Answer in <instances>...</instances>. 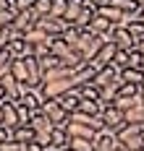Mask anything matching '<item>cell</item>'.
Listing matches in <instances>:
<instances>
[{"label":"cell","mask_w":144,"mask_h":151,"mask_svg":"<svg viewBox=\"0 0 144 151\" xmlns=\"http://www.w3.org/2000/svg\"><path fill=\"white\" fill-rule=\"evenodd\" d=\"M42 115H45L55 128H65V122L71 120V115L60 107L58 99H45V104H42Z\"/></svg>","instance_id":"1"},{"label":"cell","mask_w":144,"mask_h":151,"mask_svg":"<svg viewBox=\"0 0 144 151\" xmlns=\"http://www.w3.org/2000/svg\"><path fill=\"white\" fill-rule=\"evenodd\" d=\"M108 42H113V45L118 47V50H123V52H131V50H136V39L128 34V29L121 24V26H113L110 37H108Z\"/></svg>","instance_id":"2"},{"label":"cell","mask_w":144,"mask_h":151,"mask_svg":"<svg viewBox=\"0 0 144 151\" xmlns=\"http://www.w3.org/2000/svg\"><path fill=\"white\" fill-rule=\"evenodd\" d=\"M39 18L42 16L37 13V11H21V13H16V21H13V29L18 31V34H29L32 29H37V24H39Z\"/></svg>","instance_id":"3"},{"label":"cell","mask_w":144,"mask_h":151,"mask_svg":"<svg viewBox=\"0 0 144 151\" xmlns=\"http://www.w3.org/2000/svg\"><path fill=\"white\" fill-rule=\"evenodd\" d=\"M115 52H118V47L113 45V42H105V45L100 47V52H97V55L87 63V65H89V68H95V70H102L105 65H110V63H113Z\"/></svg>","instance_id":"4"},{"label":"cell","mask_w":144,"mask_h":151,"mask_svg":"<svg viewBox=\"0 0 144 151\" xmlns=\"http://www.w3.org/2000/svg\"><path fill=\"white\" fill-rule=\"evenodd\" d=\"M102 122H105V130H108V133H118V130L126 125V115L110 104L105 112H102Z\"/></svg>","instance_id":"5"},{"label":"cell","mask_w":144,"mask_h":151,"mask_svg":"<svg viewBox=\"0 0 144 151\" xmlns=\"http://www.w3.org/2000/svg\"><path fill=\"white\" fill-rule=\"evenodd\" d=\"M37 29H42L45 34H50V37H60V34L68 29V24H65L63 18H55V16H42L39 24H37Z\"/></svg>","instance_id":"6"},{"label":"cell","mask_w":144,"mask_h":151,"mask_svg":"<svg viewBox=\"0 0 144 151\" xmlns=\"http://www.w3.org/2000/svg\"><path fill=\"white\" fill-rule=\"evenodd\" d=\"M118 73H121V70H118L115 65H105L102 70H97V73H95V78H92V83H95L97 89L102 91L105 86H110V83H115V81H118Z\"/></svg>","instance_id":"7"},{"label":"cell","mask_w":144,"mask_h":151,"mask_svg":"<svg viewBox=\"0 0 144 151\" xmlns=\"http://www.w3.org/2000/svg\"><path fill=\"white\" fill-rule=\"evenodd\" d=\"M0 83L5 86V96H8L11 102H18V99H21V94H24V89H26V86H24V83H18L11 73H3V76H0Z\"/></svg>","instance_id":"8"},{"label":"cell","mask_w":144,"mask_h":151,"mask_svg":"<svg viewBox=\"0 0 144 151\" xmlns=\"http://www.w3.org/2000/svg\"><path fill=\"white\" fill-rule=\"evenodd\" d=\"M65 133L71 138H87V141H95L97 138V130L89 128V125H81V122H65Z\"/></svg>","instance_id":"9"},{"label":"cell","mask_w":144,"mask_h":151,"mask_svg":"<svg viewBox=\"0 0 144 151\" xmlns=\"http://www.w3.org/2000/svg\"><path fill=\"white\" fill-rule=\"evenodd\" d=\"M18 102H21L24 107H29L34 115H37V112H42V104H45L42 94H39L37 89H24V94H21V99H18Z\"/></svg>","instance_id":"10"},{"label":"cell","mask_w":144,"mask_h":151,"mask_svg":"<svg viewBox=\"0 0 144 151\" xmlns=\"http://www.w3.org/2000/svg\"><path fill=\"white\" fill-rule=\"evenodd\" d=\"M8 73L13 76L18 83H24V86L29 83V68H26V60L24 58H13L11 65H8Z\"/></svg>","instance_id":"11"},{"label":"cell","mask_w":144,"mask_h":151,"mask_svg":"<svg viewBox=\"0 0 144 151\" xmlns=\"http://www.w3.org/2000/svg\"><path fill=\"white\" fill-rule=\"evenodd\" d=\"M92 143H95V151H115L118 149V138H115V133H108V130L97 133V138L92 141Z\"/></svg>","instance_id":"12"},{"label":"cell","mask_w":144,"mask_h":151,"mask_svg":"<svg viewBox=\"0 0 144 151\" xmlns=\"http://www.w3.org/2000/svg\"><path fill=\"white\" fill-rule=\"evenodd\" d=\"M58 102H60V107H63L68 115L79 112V104H81V94H79V89L68 91V94H63V96H58Z\"/></svg>","instance_id":"13"},{"label":"cell","mask_w":144,"mask_h":151,"mask_svg":"<svg viewBox=\"0 0 144 151\" xmlns=\"http://www.w3.org/2000/svg\"><path fill=\"white\" fill-rule=\"evenodd\" d=\"M87 29L92 31V34H97V37H110V31H113V24L105 18V16H100L97 13L92 21H89V26Z\"/></svg>","instance_id":"14"},{"label":"cell","mask_w":144,"mask_h":151,"mask_svg":"<svg viewBox=\"0 0 144 151\" xmlns=\"http://www.w3.org/2000/svg\"><path fill=\"white\" fill-rule=\"evenodd\" d=\"M3 125H8V128L18 125V109L16 102H11V99H3Z\"/></svg>","instance_id":"15"},{"label":"cell","mask_w":144,"mask_h":151,"mask_svg":"<svg viewBox=\"0 0 144 151\" xmlns=\"http://www.w3.org/2000/svg\"><path fill=\"white\" fill-rule=\"evenodd\" d=\"M97 13L105 16L113 26H121V24L126 21V13H123V11H118V8H113V5H102V8H97Z\"/></svg>","instance_id":"16"},{"label":"cell","mask_w":144,"mask_h":151,"mask_svg":"<svg viewBox=\"0 0 144 151\" xmlns=\"http://www.w3.org/2000/svg\"><path fill=\"white\" fill-rule=\"evenodd\" d=\"M71 143V136L65 133V128H52V136H50V149L60 151Z\"/></svg>","instance_id":"17"},{"label":"cell","mask_w":144,"mask_h":151,"mask_svg":"<svg viewBox=\"0 0 144 151\" xmlns=\"http://www.w3.org/2000/svg\"><path fill=\"white\" fill-rule=\"evenodd\" d=\"M24 42L29 47H37V45H50L52 42V37L50 34H45L42 29H32L29 34H24Z\"/></svg>","instance_id":"18"},{"label":"cell","mask_w":144,"mask_h":151,"mask_svg":"<svg viewBox=\"0 0 144 151\" xmlns=\"http://www.w3.org/2000/svg\"><path fill=\"white\" fill-rule=\"evenodd\" d=\"M29 125H32L34 136H37V133H52V128H55V125H52V122H50L47 117L42 115V112H37V115H32V122H29Z\"/></svg>","instance_id":"19"},{"label":"cell","mask_w":144,"mask_h":151,"mask_svg":"<svg viewBox=\"0 0 144 151\" xmlns=\"http://www.w3.org/2000/svg\"><path fill=\"white\" fill-rule=\"evenodd\" d=\"M79 112H84V115H92V117H100V115L105 112V107H102V102H100V99H81Z\"/></svg>","instance_id":"20"},{"label":"cell","mask_w":144,"mask_h":151,"mask_svg":"<svg viewBox=\"0 0 144 151\" xmlns=\"http://www.w3.org/2000/svg\"><path fill=\"white\" fill-rule=\"evenodd\" d=\"M121 81H123V83L144 86V73H142V68H123V70H121Z\"/></svg>","instance_id":"21"},{"label":"cell","mask_w":144,"mask_h":151,"mask_svg":"<svg viewBox=\"0 0 144 151\" xmlns=\"http://www.w3.org/2000/svg\"><path fill=\"white\" fill-rule=\"evenodd\" d=\"M123 26L128 29V34H131L136 42H142V39H144V21H142V18H126Z\"/></svg>","instance_id":"22"},{"label":"cell","mask_w":144,"mask_h":151,"mask_svg":"<svg viewBox=\"0 0 144 151\" xmlns=\"http://www.w3.org/2000/svg\"><path fill=\"white\" fill-rule=\"evenodd\" d=\"M13 141H18V143H32L34 141L32 125H16L13 128Z\"/></svg>","instance_id":"23"},{"label":"cell","mask_w":144,"mask_h":151,"mask_svg":"<svg viewBox=\"0 0 144 151\" xmlns=\"http://www.w3.org/2000/svg\"><path fill=\"white\" fill-rule=\"evenodd\" d=\"M60 65H63V60H60V58H55V55H47V58H42V60H39V70H42V78H45L50 70L60 68Z\"/></svg>","instance_id":"24"},{"label":"cell","mask_w":144,"mask_h":151,"mask_svg":"<svg viewBox=\"0 0 144 151\" xmlns=\"http://www.w3.org/2000/svg\"><path fill=\"white\" fill-rule=\"evenodd\" d=\"M113 8H118V11H123L126 16H134L139 13V5H136V0H110Z\"/></svg>","instance_id":"25"},{"label":"cell","mask_w":144,"mask_h":151,"mask_svg":"<svg viewBox=\"0 0 144 151\" xmlns=\"http://www.w3.org/2000/svg\"><path fill=\"white\" fill-rule=\"evenodd\" d=\"M60 39H63V42H68L71 47H76V42L81 39V29H79V26H68V29L60 34Z\"/></svg>","instance_id":"26"},{"label":"cell","mask_w":144,"mask_h":151,"mask_svg":"<svg viewBox=\"0 0 144 151\" xmlns=\"http://www.w3.org/2000/svg\"><path fill=\"white\" fill-rule=\"evenodd\" d=\"M68 149H71V151H95V143L87 141V138H71Z\"/></svg>","instance_id":"27"},{"label":"cell","mask_w":144,"mask_h":151,"mask_svg":"<svg viewBox=\"0 0 144 151\" xmlns=\"http://www.w3.org/2000/svg\"><path fill=\"white\" fill-rule=\"evenodd\" d=\"M79 94H81V99H100V89H97L92 81L84 83V86H79Z\"/></svg>","instance_id":"28"},{"label":"cell","mask_w":144,"mask_h":151,"mask_svg":"<svg viewBox=\"0 0 144 151\" xmlns=\"http://www.w3.org/2000/svg\"><path fill=\"white\" fill-rule=\"evenodd\" d=\"M65 11H68V0H52V8H50V16L55 18H63Z\"/></svg>","instance_id":"29"},{"label":"cell","mask_w":144,"mask_h":151,"mask_svg":"<svg viewBox=\"0 0 144 151\" xmlns=\"http://www.w3.org/2000/svg\"><path fill=\"white\" fill-rule=\"evenodd\" d=\"M13 21H16V11H13V8H8V11H0V29H8V26H13Z\"/></svg>","instance_id":"30"},{"label":"cell","mask_w":144,"mask_h":151,"mask_svg":"<svg viewBox=\"0 0 144 151\" xmlns=\"http://www.w3.org/2000/svg\"><path fill=\"white\" fill-rule=\"evenodd\" d=\"M110 65H115L118 70H123V68H128V52H123V50H118L115 52V58H113Z\"/></svg>","instance_id":"31"},{"label":"cell","mask_w":144,"mask_h":151,"mask_svg":"<svg viewBox=\"0 0 144 151\" xmlns=\"http://www.w3.org/2000/svg\"><path fill=\"white\" fill-rule=\"evenodd\" d=\"M118 94H121V96H142V86H136V83H123Z\"/></svg>","instance_id":"32"},{"label":"cell","mask_w":144,"mask_h":151,"mask_svg":"<svg viewBox=\"0 0 144 151\" xmlns=\"http://www.w3.org/2000/svg\"><path fill=\"white\" fill-rule=\"evenodd\" d=\"M50 8H52V0H37L34 3V11L39 16H50Z\"/></svg>","instance_id":"33"},{"label":"cell","mask_w":144,"mask_h":151,"mask_svg":"<svg viewBox=\"0 0 144 151\" xmlns=\"http://www.w3.org/2000/svg\"><path fill=\"white\" fill-rule=\"evenodd\" d=\"M34 3H37V0H13V11H16V13H21V11H32Z\"/></svg>","instance_id":"34"},{"label":"cell","mask_w":144,"mask_h":151,"mask_svg":"<svg viewBox=\"0 0 144 151\" xmlns=\"http://www.w3.org/2000/svg\"><path fill=\"white\" fill-rule=\"evenodd\" d=\"M26 143H18V141H5V143H0V151H24Z\"/></svg>","instance_id":"35"},{"label":"cell","mask_w":144,"mask_h":151,"mask_svg":"<svg viewBox=\"0 0 144 151\" xmlns=\"http://www.w3.org/2000/svg\"><path fill=\"white\" fill-rule=\"evenodd\" d=\"M5 141H13V128L0 125V143H5Z\"/></svg>","instance_id":"36"},{"label":"cell","mask_w":144,"mask_h":151,"mask_svg":"<svg viewBox=\"0 0 144 151\" xmlns=\"http://www.w3.org/2000/svg\"><path fill=\"white\" fill-rule=\"evenodd\" d=\"M24 151H47V149H45V146H39L37 141H32V143H26V146H24Z\"/></svg>","instance_id":"37"},{"label":"cell","mask_w":144,"mask_h":151,"mask_svg":"<svg viewBox=\"0 0 144 151\" xmlns=\"http://www.w3.org/2000/svg\"><path fill=\"white\" fill-rule=\"evenodd\" d=\"M8 8H13V0H0V11H8Z\"/></svg>","instance_id":"38"},{"label":"cell","mask_w":144,"mask_h":151,"mask_svg":"<svg viewBox=\"0 0 144 151\" xmlns=\"http://www.w3.org/2000/svg\"><path fill=\"white\" fill-rule=\"evenodd\" d=\"M95 8H102V5H110V0H89Z\"/></svg>","instance_id":"39"},{"label":"cell","mask_w":144,"mask_h":151,"mask_svg":"<svg viewBox=\"0 0 144 151\" xmlns=\"http://www.w3.org/2000/svg\"><path fill=\"white\" fill-rule=\"evenodd\" d=\"M136 52L144 58V39H142V42H136Z\"/></svg>","instance_id":"40"},{"label":"cell","mask_w":144,"mask_h":151,"mask_svg":"<svg viewBox=\"0 0 144 151\" xmlns=\"http://www.w3.org/2000/svg\"><path fill=\"white\" fill-rule=\"evenodd\" d=\"M3 99H8V96H5V86L0 83V102H3Z\"/></svg>","instance_id":"41"},{"label":"cell","mask_w":144,"mask_h":151,"mask_svg":"<svg viewBox=\"0 0 144 151\" xmlns=\"http://www.w3.org/2000/svg\"><path fill=\"white\" fill-rule=\"evenodd\" d=\"M136 5H139V11H144V0H136Z\"/></svg>","instance_id":"42"},{"label":"cell","mask_w":144,"mask_h":151,"mask_svg":"<svg viewBox=\"0 0 144 151\" xmlns=\"http://www.w3.org/2000/svg\"><path fill=\"white\" fill-rule=\"evenodd\" d=\"M0 125H3V102H0Z\"/></svg>","instance_id":"43"},{"label":"cell","mask_w":144,"mask_h":151,"mask_svg":"<svg viewBox=\"0 0 144 151\" xmlns=\"http://www.w3.org/2000/svg\"><path fill=\"white\" fill-rule=\"evenodd\" d=\"M115 151H126V149H123V146H118V149H115Z\"/></svg>","instance_id":"44"},{"label":"cell","mask_w":144,"mask_h":151,"mask_svg":"<svg viewBox=\"0 0 144 151\" xmlns=\"http://www.w3.org/2000/svg\"><path fill=\"white\" fill-rule=\"evenodd\" d=\"M60 151H71V149H68V146H65V149H60Z\"/></svg>","instance_id":"45"},{"label":"cell","mask_w":144,"mask_h":151,"mask_svg":"<svg viewBox=\"0 0 144 151\" xmlns=\"http://www.w3.org/2000/svg\"><path fill=\"white\" fill-rule=\"evenodd\" d=\"M142 73H144V65H142Z\"/></svg>","instance_id":"46"},{"label":"cell","mask_w":144,"mask_h":151,"mask_svg":"<svg viewBox=\"0 0 144 151\" xmlns=\"http://www.w3.org/2000/svg\"><path fill=\"white\" fill-rule=\"evenodd\" d=\"M47 151H55V149H47Z\"/></svg>","instance_id":"47"}]
</instances>
